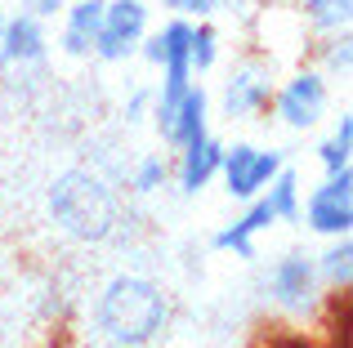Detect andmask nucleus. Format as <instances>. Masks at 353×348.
I'll list each match as a JSON object with an SVG mask.
<instances>
[{
	"instance_id": "1",
	"label": "nucleus",
	"mask_w": 353,
	"mask_h": 348,
	"mask_svg": "<svg viewBox=\"0 0 353 348\" xmlns=\"http://www.w3.org/2000/svg\"><path fill=\"white\" fill-rule=\"evenodd\" d=\"M45 210H50V224L59 232H68L72 241L99 246L117 232L121 224V201L117 192L99 179L94 170H63L59 179L50 183V197H45Z\"/></svg>"
},
{
	"instance_id": "2",
	"label": "nucleus",
	"mask_w": 353,
	"mask_h": 348,
	"mask_svg": "<svg viewBox=\"0 0 353 348\" xmlns=\"http://www.w3.org/2000/svg\"><path fill=\"white\" fill-rule=\"evenodd\" d=\"M94 317H99V331H103L112 344L143 348L165 331L170 304H165V295H161L157 281L139 277V272H121V277H112L103 286Z\"/></svg>"
},
{
	"instance_id": "3",
	"label": "nucleus",
	"mask_w": 353,
	"mask_h": 348,
	"mask_svg": "<svg viewBox=\"0 0 353 348\" xmlns=\"http://www.w3.org/2000/svg\"><path fill=\"white\" fill-rule=\"evenodd\" d=\"M268 107L277 112V121L286 130H313L331 107V85L318 67H300L282 80V89H273V103Z\"/></svg>"
},
{
	"instance_id": "4",
	"label": "nucleus",
	"mask_w": 353,
	"mask_h": 348,
	"mask_svg": "<svg viewBox=\"0 0 353 348\" xmlns=\"http://www.w3.org/2000/svg\"><path fill=\"white\" fill-rule=\"evenodd\" d=\"M300 219L318 237H349L353 232V170L327 174V183L309 192V201L300 206Z\"/></svg>"
},
{
	"instance_id": "5",
	"label": "nucleus",
	"mask_w": 353,
	"mask_h": 348,
	"mask_svg": "<svg viewBox=\"0 0 353 348\" xmlns=\"http://www.w3.org/2000/svg\"><path fill=\"white\" fill-rule=\"evenodd\" d=\"M286 166V157L277 148H255V143H233V148H224V166H219V174H224V188L228 197L237 201H250L259 197V192L273 183V174Z\"/></svg>"
},
{
	"instance_id": "6",
	"label": "nucleus",
	"mask_w": 353,
	"mask_h": 348,
	"mask_svg": "<svg viewBox=\"0 0 353 348\" xmlns=\"http://www.w3.org/2000/svg\"><path fill=\"white\" fill-rule=\"evenodd\" d=\"M143 36H148V0H108L103 27H99V41H94V58L125 63L130 54H139Z\"/></svg>"
},
{
	"instance_id": "7",
	"label": "nucleus",
	"mask_w": 353,
	"mask_h": 348,
	"mask_svg": "<svg viewBox=\"0 0 353 348\" xmlns=\"http://www.w3.org/2000/svg\"><path fill=\"white\" fill-rule=\"evenodd\" d=\"M318 268H313L309 254L300 250H286L282 259L273 263V272H268V295H273L277 308H286V313H313L318 308Z\"/></svg>"
},
{
	"instance_id": "8",
	"label": "nucleus",
	"mask_w": 353,
	"mask_h": 348,
	"mask_svg": "<svg viewBox=\"0 0 353 348\" xmlns=\"http://www.w3.org/2000/svg\"><path fill=\"white\" fill-rule=\"evenodd\" d=\"M273 72L268 63H241L233 76L224 80V116L228 121H255L273 103Z\"/></svg>"
},
{
	"instance_id": "9",
	"label": "nucleus",
	"mask_w": 353,
	"mask_h": 348,
	"mask_svg": "<svg viewBox=\"0 0 353 348\" xmlns=\"http://www.w3.org/2000/svg\"><path fill=\"white\" fill-rule=\"evenodd\" d=\"M50 54V36H45V18L14 14L0 23V67H32Z\"/></svg>"
},
{
	"instance_id": "10",
	"label": "nucleus",
	"mask_w": 353,
	"mask_h": 348,
	"mask_svg": "<svg viewBox=\"0 0 353 348\" xmlns=\"http://www.w3.org/2000/svg\"><path fill=\"white\" fill-rule=\"evenodd\" d=\"M277 224V215H273V206L264 201V192L259 197H250V206H246V215L233 219L228 228H219L215 237H210V250H219V254H237V259H255V237L264 232V228H273Z\"/></svg>"
},
{
	"instance_id": "11",
	"label": "nucleus",
	"mask_w": 353,
	"mask_h": 348,
	"mask_svg": "<svg viewBox=\"0 0 353 348\" xmlns=\"http://www.w3.org/2000/svg\"><path fill=\"white\" fill-rule=\"evenodd\" d=\"M103 5L108 0H68L63 9V36H59V50L68 58H90L99 41V27H103Z\"/></svg>"
},
{
	"instance_id": "12",
	"label": "nucleus",
	"mask_w": 353,
	"mask_h": 348,
	"mask_svg": "<svg viewBox=\"0 0 353 348\" xmlns=\"http://www.w3.org/2000/svg\"><path fill=\"white\" fill-rule=\"evenodd\" d=\"M206 134H210V98H206L201 85H188L161 139H165V148L179 152V148H188V143H201Z\"/></svg>"
},
{
	"instance_id": "13",
	"label": "nucleus",
	"mask_w": 353,
	"mask_h": 348,
	"mask_svg": "<svg viewBox=\"0 0 353 348\" xmlns=\"http://www.w3.org/2000/svg\"><path fill=\"white\" fill-rule=\"evenodd\" d=\"M219 166H224V143H219L215 134H206L201 143L179 148V192L183 197H197V192L219 174Z\"/></svg>"
},
{
	"instance_id": "14",
	"label": "nucleus",
	"mask_w": 353,
	"mask_h": 348,
	"mask_svg": "<svg viewBox=\"0 0 353 348\" xmlns=\"http://www.w3.org/2000/svg\"><path fill=\"white\" fill-rule=\"evenodd\" d=\"M313 268H318L322 286L349 290V281H353V241H349V237H331V246L313 259Z\"/></svg>"
},
{
	"instance_id": "15",
	"label": "nucleus",
	"mask_w": 353,
	"mask_h": 348,
	"mask_svg": "<svg viewBox=\"0 0 353 348\" xmlns=\"http://www.w3.org/2000/svg\"><path fill=\"white\" fill-rule=\"evenodd\" d=\"M264 201L273 206L277 224H300V170L282 166L273 174V183L264 188Z\"/></svg>"
},
{
	"instance_id": "16",
	"label": "nucleus",
	"mask_w": 353,
	"mask_h": 348,
	"mask_svg": "<svg viewBox=\"0 0 353 348\" xmlns=\"http://www.w3.org/2000/svg\"><path fill=\"white\" fill-rule=\"evenodd\" d=\"M300 18L313 27L318 36L331 32H349V18H353V0H300Z\"/></svg>"
},
{
	"instance_id": "17",
	"label": "nucleus",
	"mask_w": 353,
	"mask_h": 348,
	"mask_svg": "<svg viewBox=\"0 0 353 348\" xmlns=\"http://www.w3.org/2000/svg\"><path fill=\"white\" fill-rule=\"evenodd\" d=\"M219 63V32L206 23V18H197V27L188 32V67L192 72H210Z\"/></svg>"
},
{
	"instance_id": "18",
	"label": "nucleus",
	"mask_w": 353,
	"mask_h": 348,
	"mask_svg": "<svg viewBox=\"0 0 353 348\" xmlns=\"http://www.w3.org/2000/svg\"><path fill=\"white\" fill-rule=\"evenodd\" d=\"M349 58H353L349 32H331L322 41V76H349Z\"/></svg>"
},
{
	"instance_id": "19",
	"label": "nucleus",
	"mask_w": 353,
	"mask_h": 348,
	"mask_svg": "<svg viewBox=\"0 0 353 348\" xmlns=\"http://www.w3.org/2000/svg\"><path fill=\"white\" fill-rule=\"evenodd\" d=\"M165 179H170V166H165L161 157H143L134 166V179H130V188L139 192V197H152L157 188H165Z\"/></svg>"
},
{
	"instance_id": "20",
	"label": "nucleus",
	"mask_w": 353,
	"mask_h": 348,
	"mask_svg": "<svg viewBox=\"0 0 353 348\" xmlns=\"http://www.w3.org/2000/svg\"><path fill=\"white\" fill-rule=\"evenodd\" d=\"M161 5L170 9L174 18H210V14H219L224 0H161Z\"/></svg>"
},
{
	"instance_id": "21",
	"label": "nucleus",
	"mask_w": 353,
	"mask_h": 348,
	"mask_svg": "<svg viewBox=\"0 0 353 348\" xmlns=\"http://www.w3.org/2000/svg\"><path fill=\"white\" fill-rule=\"evenodd\" d=\"M349 157H353V152H349V148H340L336 139H327V143L318 148V161H322V170H327V174H336V170H349Z\"/></svg>"
},
{
	"instance_id": "22",
	"label": "nucleus",
	"mask_w": 353,
	"mask_h": 348,
	"mask_svg": "<svg viewBox=\"0 0 353 348\" xmlns=\"http://www.w3.org/2000/svg\"><path fill=\"white\" fill-rule=\"evenodd\" d=\"M152 94H157V89H143V85L130 89V98H125V121H130V125H139V121L148 116V107H152Z\"/></svg>"
},
{
	"instance_id": "23",
	"label": "nucleus",
	"mask_w": 353,
	"mask_h": 348,
	"mask_svg": "<svg viewBox=\"0 0 353 348\" xmlns=\"http://www.w3.org/2000/svg\"><path fill=\"white\" fill-rule=\"evenodd\" d=\"M63 9H68V0H23V14H32V18H54Z\"/></svg>"
},
{
	"instance_id": "24",
	"label": "nucleus",
	"mask_w": 353,
	"mask_h": 348,
	"mask_svg": "<svg viewBox=\"0 0 353 348\" xmlns=\"http://www.w3.org/2000/svg\"><path fill=\"white\" fill-rule=\"evenodd\" d=\"M331 139H336L340 148H349V152H353V116H349V112H340V121H336V134H331Z\"/></svg>"
},
{
	"instance_id": "25",
	"label": "nucleus",
	"mask_w": 353,
	"mask_h": 348,
	"mask_svg": "<svg viewBox=\"0 0 353 348\" xmlns=\"http://www.w3.org/2000/svg\"><path fill=\"white\" fill-rule=\"evenodd\" d=\"M277 348H309V344H304V340H282Z\"/></svg>"
},
{
	"instance_id": "26",
	"label": "nucleus",
	"mask_w": 353,
	"mask_h": 348,
	"mask_svg": "<svg viewBox=\"0 0 353 348\" xmlns=\"http://www.w3.org/2000/svg\"><path fill=\"white\" fill-rule=\"evenodd\" d=\"M0 23H5V14H0Z\"/></svg>"
}]
</instances>
